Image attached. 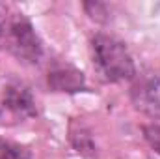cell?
<instances>
[{
    "instance_id": "6da1fadb",
    "label": "cell",
    "mask_w": 160,
    "mask_h": 159,
    "mask_svg": "<svg viewBox=\"0 0 160 159\" xmlns=\"http://www.w3.org/2000/svg\"><path fill=\"white\" fill-rule=\"evenodd\" d=\"M91 60L95 71L106 82H123L136 77V64L121 40L108 34L91 38Z\"/></svg>"
},
{
    "instance_id": "7a4b0ae2",
    "label": "cell",
    "mask_w": 160,
    "mask_h": 159,
    "mask_svg": "<svg viewBox=\"0 0 160 159\" xmlns=\"http://www.w3.org/2000/svg\"><path fill=\"white\" fill-rule=\"evenodd\" d=\"M38 114L30 88L13 75L0 77V122L21 123Z\"/></svg>"
},
{
    "instance_id": "3957f363",
    "label": "cell",
    "mask_w": 160,
    "mask_h": 159,
    "mask_svg": "<svg viewBox=\"0 0 160 159\" xmlns=\"http://www.w3.org/2000/svg\"><path fill=\"white\" fill-rule=\"evenodd\" d=\"M8 43H9V51L13 52V56L19 62L36 66L39 64L43 58V41L38 36L36 28L32 26V23L19 13L8 30Z\"/></svg>"
},
{
    "instance_id": "277c9868",
    "label": "cell",
    "mask_w": 160,
    "mask_h": 159,
    "mask_svg": "<svg viewBox=\"0 0 160 159\" xmlns=\"http://www.w3.org/2000/svg\"><path fill=\"white\" fill-rule=\"evenodd\" d=\"M130 99L136 111L147 114L149 118L160 120V75L145 71L140 77H134L130 88Z\"/></svg>"
},
{
    "instance_id": "5b68a950",
    "label": "cell",
    "mask_w": 160,
    "mask_h": 159,
    "mask_svg": "<svg viewBox=\"0 0 160 159\" xmlns=\"http://www.w3.org/2000/svg\"><path fill=\"white\" fill-rule=\"evenodd\" d=\"M48 86L54 92H80L86 88V77L71 66H58L48 71Z\"/></svg>"
},
{
    "instance_id": "8992f818",
    "label": "cell",
    "mask_w": 160,
    "mask_h": 159,
    "mask_svg": "<svg viewBox=\"0 0 160 159\" xmlns=\"http://www.w3.org/2000/svg\"><path fill=\"white\" fill-rule=\"evenodd\" d=\"M0 159H32V152L24 144L0 139Z\"/></svg>"
},
{
    "instance_id": "52a82bcc",
    "label": "cell",
    "mask_w": 160,
    "mask_h": 159,
    "mask_svg": "<svg viewBox=\"0 0 160 159\" xmlns=\"http://www.w3.org/2000/svg\"><path fill=\"white\" fill-rule=\"evenodd\" d=\"M71 142L73 146L77 148V152H82V154H88V152H93V140H91V135L89 131L80 123L78 129H75L71 125Z\"/></svg>"
},
{
    "instance_id": "ba28073f",
    "label": "cell",
    "mask_w": 160,
    "mask_h": 159,
    "mask_svg": "<svg viewBox=\"0 0 160 159\" xmlns=\"http://www.w3.org/2000/svg\"><path fill=\"white\" fill-rule=\"evenodd\" d=\"M143 137L149 142V146L160 156V123L143 125Z\"/></svg>"
},
{
    "instance_id": "9c48e42d",
    "label": "cell",
    "mask_w": 160,
    "mask_h": 159,
    "mask_svg": "<svg viewBox=\"0 0 160 159\" xmlns=\"http://www.w3.org/2000/svg\"><path fill=\"white\" fill-rule=\"evenodd\" d=\"M4 23H6V8L0 4V40L4 36Z\"/></svg>"
}]
</instances>
